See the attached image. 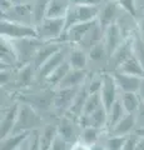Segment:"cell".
<instances>
[{"label":"cell","instance_id":"cell-2","mask_svg":"<svg viewBox=\"0 0 144 150\" xmlns=\"http://www.w3.org/2000/svg\"><path fill=\"white\" fill-rule=\"evenodd\" d=\"M38 38L43 41H59L65 33V18H45L36 25Z\"/></svg>","mask_w":144,"mask_h":150},{"label":"cell","instance_id":"cell-21","mask_svg":"<svg viewBox=\"0 0 144 150\" xmlns=\"http://www.w3.org/2000/svg\"><path fill=\"white\" fill-rule=\"evenodd\" d=\"M72 6L70 0H50L48 9H46L45 18H65L69 8Z\"/></svg>","mask_w":144,"mask_h":150},{"label":"cell","instance_id":"cell-37","mask_svg":"<svg viewBox=\"0 0 144 150\" xmlns=\"http://www.w3.org/2000/svg\"><path fill=\"white\" fill-rule=\"evenodd\" d=\"M87 85H88V90H89L90 94L99 93L101 89V85H103V75H95V76H93L87 83Z\"/></svg>","mask_w":144,"mask_h":150},{"label":"cell","instance_id":"cell-52","mask_svg":"<svg viewBox=\"0 0 144 150\" xmlns=\"http://www.w3.org/2000/svg\"><path fill=\"white\" fill-rule=\"evenodd\" d=\"M24 1H28V0H24Z\"/></svg>","mask_w":144,"mask_h":150},{"label":"cell","instance_id":"cell-33","mask_svg":"<svg viewBox=\"0 0 144 150\" xmlns=\"http://www.w3.org/2000/svg\"><path fill=\"white\" fill-rule=\"evenodd\" d=\"M104 106L103 105V101H101V96L99 93H95V94H89L85 103V106H84V111L83 114L85 115H90L93 114L94 111H96L99 108Z\"/></svg>","mask_w":144,"mask_h":150},{"label":"cell","instance_id":"cell-47","mask_svg":"<svg viewBox=\"0 0 144 150\" xmlns=\"http://www.w3.org/2000/svg\"><path fill=\"white\" fill-rule=\"evenodd\" d=\"M30 140H31V135H30V138L26 140V142L21 145V146L18 149V150H31V144H30Z\"/></svg>","mask_w":144,"mask_h":150},{"label":"cell","instance_id":"cell-27","mask_svg":"<svg viewBox=\"0 0 144 150\" xmlns=\"http://www.w3.org/2000/svg\"><path fill=\"white\" fill-rule=\"evenodd\" d=\"M120 101H122L127 114H135L142 103L138 93H122Z\"/></svg>","mask_w":144,"mask_h":150},{"label":"cell","instance_id":"cell-17","mask_svg":"<svg viewBox=\"0 0 144 150\" xmlns=\"http://www.w3.org/2000/svg\"><path fill=\"white\" fill-rule=\"evenodd\" d=\"M58 126L46 125L44 126L38 135V149L39 150H50L54 142L58 138Z\"/></svg>","mask_w":144,"mask_h":150},{"label":"cell","instance_id":"cell-40","mask_svg":"<svg viewBox=\"0 0 144 150\" xmlns=\"http://www.w3.org/2000/svg\"><path fill=\"white\" fill-rule=\"evenodd\" d=\"M135 120H137V128L144 126V101L140 103V105H139L135 112Z\"/></svg>","mask_w":144,"mask_h":150},{"label":"cell","instance_id":"cell-25","mask_svg":"<svg viewBox=\"0 0 144 150\" xmlns=\"http://www.w3.org/2000/svg\"><path fill=\"white\" fill-rule=\"evenodd\" d=\"M88 54L85 53L84 49L82 48H75L69 53L68 62L70 64V67L73 69H79V70H84L87 64H88Z\"/></svg>","mask_w":144,"mask_h":150},{"label":"cell","instance_id":"cell-50","mask_svg":"<svg viewBox=\"0 0 144 150\" xmlns=\"http://www.w3.org/2000/svg\"><path fill=\"white\" fill-rule=\"evenodd\" d=\"M90 150H106V149L103 148L101 145H99L98 143H96V144H94V145H92V146H90Z\"/></svg>","mask_w":144,"mask_h":150},{"label":"cell","instance_id":"cell-20","mask_svg":"<svg viewBox=\"0 0 144 150\" xmlns=\"http://www.w3.org/2000/svg\"><path fill=\"white\" fill-rule=\"evenodd\" d=\"M30 135H31L30 131L14 133L8 135L6 138L1 139V148H0V150H18L30 138Z\"/></svg>","mask_w":144,"mask_h":150},{"label":"cell","instance_id":"cell-48","mask_svg":"<svg viewBox=\"0 0 144 150\" xmlns=\"http://www.w3.org/2000/svg\"><path fill=\"white\" fill-rule=\"evenodd\" d=\"M138 95H139V98H140V100L144 101V78L142 79L140 86H139V90H138Z\"/></svg>","mask_w":144,"mask_h":150},{"label":"cell","instance_id":"cell-7","mask_svg":"<svg viewBox=\"0 0 144 150\" xmlns=\"http://www.w3.org/2000/svg\"><path fill=\"white\" fill-rule=\"evenodd\" d=\"M79 89H80V86L58 89V91L53 95V106L58 111L65 115L67 111L69 110V108L72 106L74 99H75Z\"/></svg>","mask_w":144,"mask_h":150},{"label":"cell","instance_id":"cell-39","mask_svg":"<svg viewBox=\"0 0 144 150\" xmlns=\"http://www.w3.org/2000/svg\"><path fill=\"white\" fill-rule=\"evenodd\" d=\"M72 5H88V6H100L103 0H70Z\"/></svg>","mask_w":144,"mask_h":150},{"label":"cell","instance_id":"cell-19","mask_svg":"<svg viewBox=\"0 0 144 150\" xmlns=\"http://www.w3.org/2000/svg\"><path fill=\"white\" fill-rule=\"evenodd\" d=\"M87 79V71L85 70H79V69H70L69 73L65 75L63 81L59 84L58 89L63 88H78L84 84Z\"/></svg>","mask_w":144,"mask_h":150},{"label":"cell","instance_id":"cell-35","mask_svg":"<svg viewBox=\"0 0 144 150\" xmlns=\"http://www.w3.org/2000/svg\"><path fill=\"white\" fill-rule=\"evenodd\" d=\"M128 137H119V135H110L106 139L105 149L106 150H123V146L127 142Z\"/></svg>","mask_w":144,"mask_h":150},{"label":"cell","instance_id":"cell-31","mask_svg":"<svg viewBox=\"0 0 144 150\" xmlns=\"http://www.w3.org/2000/svg\"><path fill=\"white\" fill-rule=\"evenodd\" d=\"M50 0H34L33 8V16H34V25L36 26L45 19L46 16V9H48Z\"/></svg>","mask_w":144,"mask_h":150},{"label":"cell","instance_id":"cell-38","mask_svg":"<svg viewBox=\"0 0 144 150\" xmlns=\"http://www.w3.org/2000/svg\"><path fill=\"white\" fill-rule=\"evenodd\" d=\"M113 1L118 3L119 6H122L131 15H135V4H134V0H113Z\"/></svg>","mask_w":144,"mask_h":150},{"label":"cell","instance_id":"cell-16","mask_svg":"<svg viewBox=\"0 0 144 150\" xmlns=\"http://www.w3.org/2000/svg\"><path fill=\"white\" fill-rule=\"evenodd\" d=\"M118 6H119V4L113 1V0L106 3L104 6H100L99 15L96 20H98V24L103 28L104 31L108 26H110L111 24L115 23V19L118 16Z\"/></svg>","mask_w":144,"mask_h":150},{"label":"cell","instance_id":"cell-44","mask_svg":"<svg viewBox=\"0 0 144 150\" xmlns=\"http://www.w3.org/2000/svg\"><path fill=\"white\" fill-rule=\"evenodd\" d=\"M10 78H11L10 71L6 68H1V85H6L8 81L10 80Z\"/></svg>","mask_w":144,"mask_h":150},{"label":"cell","instance_id":"cell-26","mask_svg":"<svg viewBox=\"0 0 144 150\" xmlns=\"http://www.w3.org/2000/svg\"><path fill=\"white\" fill-rule=\"evenodd\" d=\"M125 115H127V111H125L120 99H118L113 104V106L108 110V126L110 128V130L113 129Z\"/></svg>","mask_w":144,"mask_h":150},{"label":"cell","instance_id":"cell-28","mask_svg":"<svg viewBox=\"0 0 144 150\" xmlns=\"http://www.w3.org/2000/svg\"><path fill=\"white\" fill-rule=\"evenodd\" d=\"M72 69L70 64H69V62L67 60L65 63H63L60 67H58L57 69L54 70V71L49 75L48 78H46V83L49 84V85H57L59 86V84L63 81V79L65 78V75L69 73V70Z\"/></svg>","mask_w":144,"mask_h":150},{"label":"cell","instance_id":"cell-1","mask_svg":"<svg viewBox=\"0 0 144 150\" xmlns=\"http://www.w3.org/2000/svg\"><path fill=\"white\" fill-rule=\"evenodd\" d=\"M1 38L10 41L28 39V38H38V30L35 25L23 24V23L11 21L3 19L1 20Z\"/></svg>","mask_w":144,"mask_h":150},{"label":"cell","instance_id":"cell-3","mask_svg":"<svg viewBox=\"0 0 144 150\" xmlns=\"http://www.w3.org/2000/svg\"><path fill=\"white\" fill-rule=\"evenodd\" d=\"M100 6L88 5H72L65 15V31L73 25L96 20L99 15Z\"/></svg>","mask_w":144,"mask_h":150},{"label":"cell","instance_id":"cell-15","mask_svg":"<svg viewBox=\"0 0 144 150\" xmlns=\"http://www.w3.org/2000/svg\"><path fill=\"white\" fill-rule=\"evenodd\" d=\"M65 51H64V49L59 50L58 53H55L52 58L48 59L46 62L41 65V67L36 70V73H38V76L39 79H41V80H46V78L49 76L50 74H52L55 69H57L58 67H60L63 63H65Z\"/></svg>","mask_w":144,"mask_h":150},{"label":"cell","instance_id":"cell-4","mask_svg":"<svg viewBox=\"0 0 144 150\" xmlns=\"http://www.w3.org/2000/svg\"><path fill=\"white\" fill-rule=\"evenodd\" d=\"M41 124V119L35 111L31 104H20L19 114H18V120L15 124L13 133H25V131H31L36 129Z\"/></svg>","mask_w":144,"mask_h":150},{"label":"cell","instance_id":"cell-42","mask_svg":"<svg viewBox=\"0 0 144 150\" xmlns=\"http://www.w3.org/2000/svg\"><path fill=\"white\" fill-rule=\"evenodd\" d=\"M137 140H138V138L128 137V138H127V142H125L124 146H123V150H135Z\"/></svg>","mask_w":144,"mask_h":150},{"label":"cell","instance_id":"cell-24","mask_svg":"<svg viewBox=\"0 0 144 150\" xmlns=\"http://www.w3.org/2000/svg\"><path fill=\"white\" fill-rule=\"evenodd\" d=\"M58 134L59 137L64 139L69 144L75 138V126H74V120L69 116L64 115L58 125Z\"/></svg>","mask_w":144,"mask_h":150},{"label":"cell","instance_id":"cell-45","mask_svg":"<svg viewBox=\"0 0 144 150\" xmlns=\"http://www.w3.org/2000/svg\"><path fill=\"white\" fill-rule=\"evenodd\" d=\"M70 150H90V146H88L82 142H77L70 146Z\"/></svg>","mask_w":144,"mask_h":150},{"label":"cell","instance_id":"cell-41","mask_svg":"<svg viewBox=\"0 0 144 150\" xmlns=\"http://www.w3.org/2000/svg\"><path fill=\"white\" fill-rule=\"evenodd\" d=\"M50 150H68V143L58 135L57 140L54 142L53 146H52V149H50Z\"/></svg>","mask_w":144,"mask_h":150},{"label":"cell","instance_id":"cell-46","mask_svg":"<svg viewBox=\"0 0 144 150\" xmlns=\"http://www.w3.org/2000/svg\"><path fill=\"white\" fill-rule=\"evenodd\" d=\"M135 150H144V138L138 137L137 144H135Z\"/></svg>","mask_w":144,"mask_h":150},{"label":"cell","instance_id":"cell-36","mask_svg":"<svg viewBox=\"0 0 144 150\" xmlns=\"http://www.w3.org/2000/svg\"><path fill=\"white\" fill-rule=\"evenodd\" d=\"M134 54L144 68V39L142 36H134Z\"/></svg>","mask_w":144,"mask_h":150},{"label":"cell","instance_id":"cell-23","mask_svg":"<svg viewBox=\"0 0 144 150\" xmlns=\"http://www.w3.org/2000/svg\"><path fill=\"white\" fill-rule=\"evenodd\" d=\"M115 71H120L123 74L133 75V76L144 78V68H143L142 63L139 62V59L135 56V54H134L132 58H129L125 63H123L117 70H115Z\"/></svg>","mask_w":144,"mask_h":150},{"label":"cell","instance_id":"cell-34","mask_svg":"<svg viewBox=\"0 0 144 150\" xmlns=\"http://www.w3.org/2000/svg\"><path fill=\"white\" fill-rule=\"evenodd\" d=\"M105 56H109V55H108V51H106L104 41L94 45L90 50H88V58L93 60V62H101V60H104Z\"/></svg>","mask_w":144,"mask_h":150},{"label":"cell","instance_id":"cell-5","mask_svg":"<svg viewBox=\"0 0 144 150\" xmlns=\"http://www.w3.org/2000/svg\"><path fill=\"white\" fill-rule=\"evenodd\" d=\"M11 43L14 44V48L16 50L19 62L23 63V65H25V64H31L34 55L43 46L45 41L40 40L39 38H28V39L11 41Z\"/></svg>","mask_w":144,"mask_h":150},{"label":"cell","instance_id":"cell-32","mask_svg":"<svg viewBox=\"0 0 144 150\" xmlns=\"http://www.w3.org/2000/svg\"><path fill=\"white\" fill-rule=\"evenodd\" d=\"M101 129L98 128H94V126H88V128H84L82 131V135H80V142L84 143L88 146H92L98 143V139H99V134H100Z\"/></svg>","mask_w":144,"mask_h":150},{"label":"cell","instance_id":"cell-51","mask_svg":"<svg viewBox=\"0 0 144 150\" xmlns=\"http://www.w3.org/2000/svg\"><path fill=\"white\" fill-rule=\"evenodd\" d=\"M139 30H140V36L144 39V20L140 21V24H139Z\"/></svg>","mask_w":144,"mask_h":150},{"label":"cell","instance_id":"cell-6","mask_svg":"<svg viewBox=\"0 0 144 150\" xmlns=\"http://www.w3.org/2000/svg\"><path fill=\"white\" fill-rule=\"evenodd\" d=\"M118 90L119 88L117 85V81L114 79L113 74H104L103 75V85L100 89V96L103 105L106 110H109L113 104L118 100Z\"/></svg>","mask_w":144,"mask_h":150},{"label":"cell","instance_id":"cell-11","mask_svg":"<svg viewBox=\"0 0 144 150\" xmlns=\"http://www.w3.org/2000/svg\"><path fill=\"white\" fill-rule=\"evenodd\" d=\"M134 55V36L125 38V40L122 43V45L119 46L113 53V55L109 56L110 64L113 65L117 70L123 63H125L129 58H132Z\"/></svg>","mask_w":144,"mask_h":150},{"label":"cell","instance_id":"cell-30","mask_svg":"<svg viewBox=\"0 0 144 150\" xmlns=\"http://www.w3.org/2000/svg\"><path fill=\"white\" fill-rule=\"evenodd\" d=\"M89 119H90V126L103 130V128L108 126V110L104 106H101L96 111L89 115Z\"/></svg>","mask_w":144,"mask_h":150},{"label":"cell","instance_id":"cell-49","mask_svg":"<svg viewBox=\"0 0 144 150\" xmlns=\"http://www.w3.org/2000/svg\"><path fill=\"white\" fill-rule=\"evenodd\" d=\"M135 134L138 135V137L144 138V126H142V128H137V130H135Z\"/></svg>","mask_w":144,"mask_h":150},{"label":"cell","instance_id":"cell-29","mask_svg":"<svg viewBox=\"0 0 144 150\" xmlns=\"http://www.w3.org/2000/svg\"><path fill=\"white\" fill-rule=\"evenodd\" d=\"M33 69H35L33 67V64H25L19 69V71L16 74V84L18 86H28L31 83L34 78V73Z\"/></svg>","mask_w":144,"mask_h":150},{"label":"cell","instance_id":"cell-8","mask_svg":"<svg viewBox=\"0 0 144 150\" xmlns=\"http://www.w3.org/2000/svg\"><path fill=\"white\" fill-rule=\"evenodd\" d=\"M6 20L11 21H18L23 23V24H29L34 25V16H33V8L29 4L21 3V4H15L10 10L3 14Z\"/></svg>","mask_w":144,"mask_h":150},{"label":"cell","instance_id":"cell-9","mask_svg":"<svg viewBox=\"0 0 144 150\" xmlns=\"http://www.w3.org/2000/svg\"><path fill=\"white\" fill-rule=\"evenodd\" d=\"M19 106L20 104H11L10 106L5 108L1 111V120H0V135H1V139L6 138L8 135L13 133L18 120Z\"/></svg>","mask_w":144,"mask_h":150},{"label":"cell","instance_id":"cell-18","mask_svg":"<svg viewBox=\"0 0 144 150\" xmlns=\"http://www.w3.org/2000/svg\"><path fill=\"white\" fill-rule=\"evenodd\" d=\"M0 58H1V67L4 68L10 67L19 62L16 50L14 48V44L10 40H6L1 38V48H0Z\"/></svg>","mask_w":144,"mask_h":150},{"label":"cell","instance_id":"cell-10","mask_svg":"<svg viewBox=\"0 0 144 150\" xmlns=\"http://www.w3.org/2000/svg\"><path fill=\"white\" fill-rule=\"evenodd\" d=\"M124 40H125V38L123 36V31L117 23H114V24H111L110 26L106 28L104 31V40L103 41L105 44L108 55L109 56L113 55V53L122 45Z\"/></svg>","mask_w":144,"mask_h":150},{"label":"cell","instance_id":"cell-22","mask_svg":"<svg viewBox=\"0 0 144 150\" xmlns=\"http://www.w3.org/2000/svg\"><path fill=\"white\" fill-rule=\"evenodd\" d=\"M137 126L135 114H127L119 123L110 130L111 135H119V137H128Z\"/></svg>","mask_w":144,"mask_h":150},{"label":"cell","instance_id":"cell-14","mask_svg":"<svg viewBox=\"0 0 144 150\" xmlns=\"http://www.w3.org/2000/svg\"><path fill=\"white\" fill-rule=\"evenodd\" d=\"M113 75H114L115 81H117L119 90L122 93H138L143 78L123 74L120 71H114Z\"/></svg>","mask_w":144,"mask_h":150},{"label":"cell","instance_id":"cell-43","mask_svg":"<svg viewBox=\"0 0 144 150\" xmlns=\"http://www.w3.org/2000/svg\"><path fill=\"white\" fill-rule=\"evenodd\" d=\"M14 5H15V3L11 1V0H0V6H1V14L9 11Z\"/></svg>","mask_w":144,"mask_h":150},{"label":"cell","instance_id":"cell-13","mask_svg":"<svg viewBox=\"0 0 144 150\" xmlns=\"http://www.w3.org/2000/svg\"><path fill=\"white\" fill-rule=\"evenodd\" d=\"M89 90H88V85L87 83H84L83 85L79 89V91L77 94L75 99H74L72 106L69 108V110L67 111V116L72 118L73 120H78L79 116L83 115V111H84V106H85V103H87V99L89 96Z\"/></svg>","mask_w":144,"mask_h":150},{"label":"cell","instance_id":"cell-12","mask_svg":"<svg viewBox=\"0 0 144 150\" xmlns=\"http://www.w3.org/2000/svg\"><path fill=\"white\" fill-rule=\"evenodd\" d=\"M62 49H63V44L59 43V41H45L43 46L36 51V54L34 55L33 60H31V64H33L35 70H38L46 60L50 59L55 53H58Z\"/></svg>","mask_w":144,"mask_h":150}]
</instances>
